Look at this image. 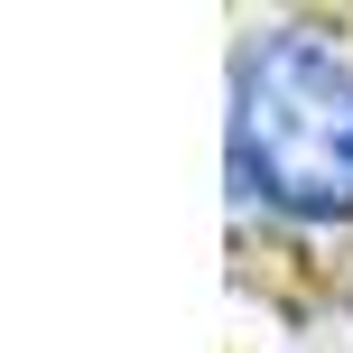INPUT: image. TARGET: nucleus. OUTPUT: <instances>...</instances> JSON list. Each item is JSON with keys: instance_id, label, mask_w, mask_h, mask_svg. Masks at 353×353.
Wrapping results in <instances>:
<instances>
[{"instance_id": "obj_1", "label": "nucleus", "mask_w": 353, "mask_h": 353, "mask_svg": "<svg viewBox=\"0 0 353 353\" xmlns=\"http://www.w3.org/2000/svg\"><path fill=\"white\" fill-rule=\"evenodd\" d=\"M223 176L242 223L353 232V37L325 19H270L232 47Z\"/></svg>"}]
</instances>
